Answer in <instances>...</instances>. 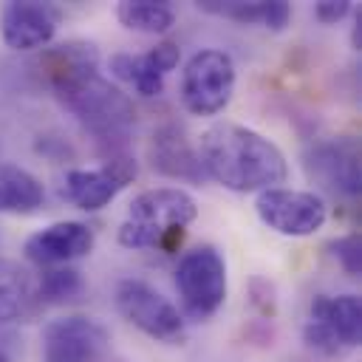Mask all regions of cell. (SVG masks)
Returning a JSON list of instances; mask_svg holds the SVG:
<instances>
[{
	"mask_svg": "<svg viewBox=\"0 0 362 362\" xmlns=\"http://www.w3.org/2000/svg\"><path fill=\"white\" fill-rule=\"evenodd\" d=\"M45 74L59 105L107 150L122 156L136 124L130 96L99 74V51L93 42L71 40L45 57Z\"/></svg>",
	"mask_w": 362,
	"mask_h": 362,
	"instance_id": "obj_1",
	"label": "cell"
},
{
	"mask_svg": "<svg viewBox=\"0 0 362 362\" xmlns=\"http://www.w3.org/2000/svg\"><path fill=\"white\" fill-rule=\"evenodd\" d=\"M198 161L204 175L232 192H263L288 178L283 150L263 133L235 122H218L201 133Z\"/></svg>",
	"mask_w": 362,
	"mask_h": 362,
	"instance_id": "obj_2",
	"label": "cell"
},
{
	"mask_svg": "<svg viewBox=\"0 0 362 362\" xmlns=\"http://www.w3.org/2000/svg\"><path fill=\"white\" fill-rule=\"evenodd\" d=\"M195 218L198 204L189 192L178 187L144 189L127 206V218L119 226V243L127 249H170Z\"/></svg>",
	"mask_w": 362,
	"mask_h": 362,
	"instance_id": "obj_3",
	"label": "cell"
},
{
	"mask_svg": "<svg viewBox=\"0 0 362 362\" xmlns=\"http://www.w3.org/2000/svg\"><path fill=\"white\" fill-rule=\"evenodd\" d=\"M308 348L325 356H342L362 342V300L356 294H317L303 325Z\"/></svg>",
	"mask_w": 362,
	"mask_h": 362,
	"instance_id": "obj_4",
	"label": "cell"
},
{
	"mask_svg": "<svg viewBox=\"0 0 362 362\" xmlns=\"http://www.w3.org/2000/svg\"><path fill=\"white\" fill-rule=\"evenodd\" d=\"M175 288L189 320H209L226 300L223 255L209 243L184 252L175 266Z\"/></svg>",
	"mask_w": 362,
	"mask_h": 362,
	"instance_id": "obj_5",
	"label": "cell"
},
{
	"mask_svg": "<svg viewBox=\"0 0 362 362\" xmlns=\"http://www.w3.org/2000/svg\"><path fill=\"white\" fill-rule=\"evenodd\" d=\"M181 105L192 116L221 113L235 93V62L218 48L192 54L181 71Z\"/></svg>",
	"mask_w": 362,
	"mask_h": 362,
	"instance_id": "obj_6",
	"label": "cell"
},
{
	"mask_svg": "<svg viewBox=\"0 0 362 362\" xmlns=\"http://www.w3.org/2000/svg\"><path fill=\"white\" fill-rule=\"evenodd\" d=\"M116 308L130 325H136L150 339L167 345H178L187 339L184 314L144 280H133V277L122 280L116 286Z\"/></svg>",
	"mask_w": 362,
	"mask_h": 362,
	"instance_id": "obj_7",
	"label": "cell"
},
{
	"mask_svg": "<svg viewBox=\"0 0 362 362\" xmlns=\"http://www.w3.org/2000/svg\"><path fill=\"white\" fill-rule=\"evenodd\" d=\"M255 212L269 229L286 238H308L322 229L328 218V206L317 192L288 187H272L257 192Z\"/></svg>",
	"mask_w": 362,
	"mask_h": 362,
	"instance_id": "obj_8",
	"label": "cell"
},
{
	"mask_svg": "<svg viewBox=\"0 0 362 362\" xmlns=\"http://www.w3.org/2000/svg\"><path fill=\"white\" fill-rule=\"evenodd\" d=\"M107 354L110 334L93 317L71 314L42 328V362H105Z\"/></svg>",
	"mask_w": 362,
	"mask_h": 362,
	"instance_id": "obj_9",
	"label": "cell"
},
{
	"mask_svg": "<svg viewBox=\"0 0 362 362\" xmlns=\"http://www.w3.org/2000/svg\"><path fill=\"white\" fill-rule=\"evenodd\" d=\"M305 173L322 189L356 198L362 187V164H359V141L354 136H334L311 144L303 156Z\"/></svg>",
	"mask_w": 362,
	"mask_h": 362,
	"instance_id": "obj_10",
	"label": "cell"
},
{
	"mask_svg": "<svg viewBox=\"0 0 362 362\" xmlns=\"http://www.w3.org/2000/svg\"><path fill=\"white\" fill-rule=\"evenodd\" d=\"M130 178H136V161L122 153L105 158V164L93 170H68L62 181V195L74 206L85 212H96L107 206L127 187Z\"/></svg>",
	"mask_w": 362,
	"mask_h": 362,
	"instance_id": "obj_11",
	"label": "cell"
},
{
	"mask_svg": "<svg viewBox=\"0 0 362 362\" xmlns=\"http://www.w3.org/2000/svg\"><path fill=\"white\" fill-rule=\"evenodd\" d=\"M59 25V8L54 3L11 0L0 14V34L11 51H34L54 40Z\"/></svg>",
	"mask_w": 362,
	"mask_h": 362,
	"instance_id": "obj_12",
	"label": "cell"
},
{
	"mask_svg": "<svg viewBox=\"0 0 362 362\" xmlns=\"http://www.w3.org/2000/svg\"><path fill=\"white\" fill-rule=\"evenodd\" d=\"M93 243H96V238H93V229L88 223L59 221V223H51L45 229L34 232L23 243V252L37 266H65L68 260L90 255Z\"/></svg>",
	"mask_w": 362,
	"mask_h": 362,
	"instance_id": "obj_13",
	"label": "cell"
},
{
	"mask_svg": "<svg viewBox=\"0 0 362 362\" xmlns=\"http://www.w3.org/2000/svg\"><path fill=\"white\" fill-rule=\"evenodd\" d=\"M181 51L175 42H158L144 54L119 51L110 57V71L122 82L133 85L141 96H158L164 90V76L178 65Z\"/></svg>",
	"mask_w": 362,
	"mask_h": 362,
	"instance_id": "obj_14",
	"label": "cell"
},
{
	"mask_svg": "<svg viewBox=\"0 0 362 362\" xmlns=\"http://www.w3.org/2000/svg\"><path fill=\"white\" fill-rule=\"evenodd\" d=\"M150 164H153V170H158L170 178H184V181H201L204 178V167L198 161V153L187 144L184 133L173 124L153 133Z\"/></svg>",
	"mask_w": 362,
	"mask_h": 362,
	"instance_id": "obj_15",
	"label": "cell"
},
{
	"mask_svg": "<svg viewBox=\"0 0 362 362\" xmlns=\"http://www.w3.org/2000/svg\"><path fill=\"white\" fill-rule=\"evenodd\" d=\"M198 8L212 17L240 25H263L272 31H283L291 20V6L283 0H201Z\"/></svg>",
	"mask_w": 362,
	"mask_h": 362,
	"instance_id": "obj_16",
	"label": "cell"
},
{
	"mask_svg": "<svg viewBox=\"0 0 362 362\" xmlns=\"http://www.w3.org/2000/svg\"><path fill=\"white\" fill-rule=\"evenodd\" d=\"M45 189L34 173L17 164H0V212L31 215L42 206Z\"/></svg>",
	"mask_w": 362,
	"mask_h": 362,
	"instance_id": "obj_17",
	"label": "cell"
},
{
	"mask_svg": "<svg viewBox=\"0 0 362 362\" xmlns=\"http://www.w3.org/2000/svg\"><path fill=\"white\" fill-rule=\"evenodd\" d=\"M37 305V288L31 274L14 263L0 257V322H17L28 317Z\"/></svg>",
	"mask_w": 362,
	"mask_h": 362,
	"instance_id": "obj_18",
	"label": "cell"
},
{
	"mask_svg": "<svg viewBox=\"0 0 362 362\" xmlns=\"http://www.w3.org/2000/svg\"><path fill=\"white\" fill-rule=\"evenodd\" d=\"M116 17L124 28L139 34H164L175 25V8L167 0H122Z\"/></svg>",
	"mask_w": 362,
	"mask_h": 362,
	"instance_id": "obj_19",
	"label": "cell"
},
{
	"mask_svg": "<svg viewBox=\"0 0 362 362\" xmlns=\"http://www.w3.org/2000/svg\"><path fill=\"white\" fill-rule=\"evenodd\" d=\"M37 303H68L82 294V277L76 269H48L34 283Z\"/></svg>",
	"mask_w": 362,
	"mask_h": 362,
	"instance_id": "obj_20",
	"label": "cell"
},
{
	"mask_svg": "<svg viewBox=\"0 0 362 362\" xmlns=\"http://www.w3.org/2000/svg\"><path fill=\"white\" fill-rule=\"evenodd\" d=\"M331 255L339 260V266L351 274V277H359L362 272V243H359V235H345V238H337L328 243Z\"/></svg>",
	"mask_w": 362,
	"mask_h": 362,
	"instance_id": "obj_21",
	"label": "cell"
},
{
	"mask_svg": "<svg viewBox=\"0 0 362 362\" xmlns=\"http://www.w3.org/2000/svg\"><path fill=\"white\" fill-rule=\"evenodd\" d=\"M351 0H322V3H317L314 6V17L320 20V23H325V25H334V23H339L345 14H351Z\"/></svg>",
	"mask_w": 362,
	"mask_h": 362,
	"instance_id": "obj_22",
	"label": "cell"
},
{
	"mask_svg": "<svg viewBox=\"0 0 362 362\" xmlns=\"http://www.w3.org/2000/svg\"><path fill=\"white\" fill-rule=\"evenodd\" d=\"M0 362H8V356H6V354H3V351H0Z\"/></svg>",
	"mask_w": 362,
	"mask_h": 362,
	"instance_id": "obj_23",
	"label": "cell"
}]
</instances>
